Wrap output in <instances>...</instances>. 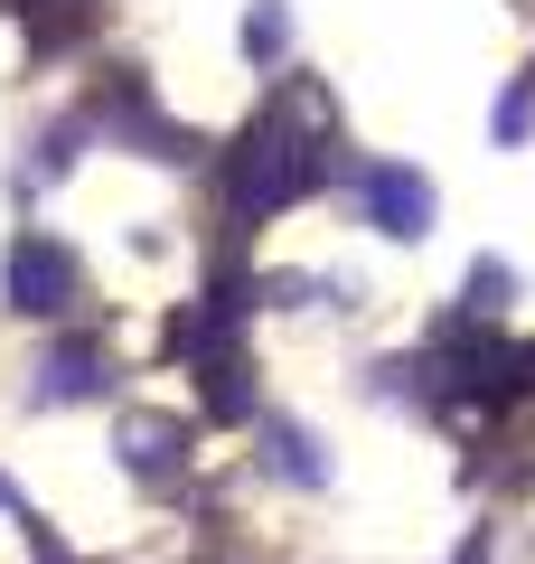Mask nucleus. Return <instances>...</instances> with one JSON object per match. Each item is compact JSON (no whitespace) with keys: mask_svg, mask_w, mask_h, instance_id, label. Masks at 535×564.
<instances>
[{"mask_svg":"<svg viewBox=\"0 0 535 564\" xmlns=\"http://www.w3.org/2000/svg\"><path fill=\"white\" fill-rule=\"evenodd\" d=\"M329 180V104L319 95H292L244 132L236 151V217H273V207L310 198Z\"/></svg>","mask_w":535,"mask_h":564,"instance_id":"obj_1","label":"nucleus"},{"mask_svg":"<svg viewBox=\"0 0 535 564\" xmlns=\"http://www.w3.org/2000/svg\"><path fill=\"white\" fill-rule=\"evenodd\" d=\"M367 217H376V236H433V180L423 170H367Z\"/></svg>","mask_w":535,"mask_h":564,"instance_id":"obj_2","label":"nucleus"},{"mask_svg":"<svg viewBox=\"0 0 535 564\" xmlns=\"http://www.w3.org/2000/svg\"><path fill=\"white\" fill-rule=\"evenodd\" d=\"M10 292H20V311H66V292H76V263H66L47 236H29L20 254H10Z\"/></svg>","mask_w":535,"mask_h":564,"instance_id":"obj_3","label":"nucleus"},{"mask_svg":"<svg viewBox=\"0 0 535 564\" xmlns=\"http://www.w3.org/2000/svg\"><path fill=\"white\" fill-rule=\"evenodd\" d=\"M85 386H95V348H57V358H47V386H39V395L57 404V395H85Z\"/></svg>","mask_w":535,"mask_h":564,"instance_id":"obj_4","label":"nucleus"},{"mask_svg":"<svg viewBox=\"0 0 535 564\" xmlns=\"http://www.w3.org/2000/svg\"><path fill=\"white\" fill-rule=\"evenodd\" d=\"M282 39H292V20H282L273 0H263V10H244V47H263V57H273Z\"/></svg>","mask_w":535,"mask_h":564,"instance_id":"obj_5","label":"nucleus"}]
</instances>
